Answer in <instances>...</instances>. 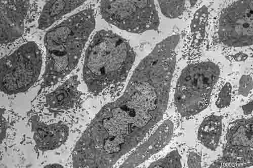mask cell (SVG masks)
Returning <instances> with one entry per match:
<instances>
[{
    "label": "cell",
    "instance_id": "1",
    "mask_svg": "<svg viewBox=\"0 0 253 168\" xmlns=\"http://www.w3.org/2000/svg\"><path fill=\"white\" fill-rule=\"evenodd\" d=\"M176 61V50L160 42L140 63L125 92L97 114L76 144L75 168H112L163 118Z\"/></svg>",
    "mask_w": 253,
    "mask_h": 168
},
{
    "label": "cell",
    "instance_id": "2",
    "mask_svg": "<svg viewBox=\"0 0 253 168\" xmlns=\"http://www.w3.org/2000/svg\"><path fill=\"white\" fill-rule=\"evenodd\" d=\"M95 26L94 11L87 8L47 32L44 39L46 67L41 89L56 85L75 69Z\"/></svg>",
    "mask_w": 253,
    "mask_h": 168
},
{
    "label": "cell",
    "instance_id": "3",
    "mask_svg": "<svg viewBox=\"0 0 253 168\" xmlns=\"http://www.w3.org/2000/svg\"><path fill=\"white\" fill-rule=\"evenodd\" d=\"M135 54L128 41L112 31L102 30L86 51L83 78L95 96L124 81L132 68Z\"/></svg>",
    "mask_w": 253,
    "mask_h": 168
},
{
    "label": "cell",
    "instance_id": "4",
    "mask_svg": "<svg viewBox=\"0 0 253 168\" xmlns=\"http://www.w3.org/2000/svg\"><path fill=\"white\" fill-rule=\"evenodd\" d=\"M219 75V67L211 62L190 65L184 68L174 96L175 106L182 117L193 116L207 108Z\"/></svg>",
    "mask_w": 253,
    "mask_h": 168
},
{
    "label": "cell",
    "instance_id": "5",
    "mask_svg": "<svg viewBox=\"0 0 253 168\" xmlns=\"http://www.w3.org/2000/svg\"><path fill=\"white\" fill-rule=\"evenodd\" d=\"M1 92L8 95L24 93L38 80L42 66V54L34 41H29L0 61Z\"/></svg>",
    "mask_w": 253,
    "mask_h": 168
},
{
    "label": "cell",
    "instance_id": "6",
    "mask_svg": "<svg viewBox=\"0 0 253 168\" xmlns=\"http://www.w3.org/2000/svg\"><path fill=\"white\" fill-rule=\"evenodd\" d=\"M100 10L107 23L126 32L158 31L160 18L154 1H101Z\"/></svg>",
    "mask_w": 253,
    "mask_h": 168
},
{
    "label": "cell",
    "instance_id": "7",
    "mask_svg": "<svg viewBox=\"0 0 253 168\" xmlns=\"http://www.w3.org/2000/svg\"><path fill=\"white\" fill-rule=\"evenodd\" d=\"M253 1H238L221 11L217 36L220 43L231 47L253 45Z\"/></svg>",
    "mask_w": 253,
    "mask_h": 168
},
{
    "label": "cell",
    "instance_id": "8",
    "mask_svg": "<svg viewBox=\"0 0 253 168\" xmlns=\"http://www.w3.org/2000/svg\"><path fill=\"white\" fill-rule=\"evenodd\" d=\"M253 166V118L230 124L222 158L210 168H247Z\"/></svg>",
    "mask_w": 253,
    "mask_h": 168
},
{
    "label": "cell",
    "instance_id": "9",
    "mask_svg": "<svg viewBox=\"0 0 253 168\" xmlns=\"http://www.w3.org/2000/svg\"><path fill=\"white\" fill-rule=\"evenodd\" d=\"M30 1H0V43L7 45L19 38L25 32V20Z\"/></svg>",
    "mask_w": 253,
    "mask_h": 168
},
{
    "label": "cell",
    "instance_id": "10",
    "mask_svg": "<svg viewBox=\"0 0 253 168\" xmlns=\"http://www.w3.org/2000/svg\"><path fill=\"white\" fill-rule=\"evenodd\" d=\"M174 128L172 121L166 120L148 139L124 161L120 168H135L161 151L171 141Z\"/></svg>",
    "mask_w": 253,
    "mask_h": 168
},
{
    "label": "cell",
    "instance_id": "11",
    "mask_svg": "<svg viewBox=\"0 0 253 168\" xmlns=\"http://www.w3.org/2000/svg\"><path fill=\"white\" fill-rule=\"evenodd\" d=\"M31 123L36 146L42 152L59 148L66 142L69 135V127L61 122L47 124L41 121L38 116H34Z\"/></svg>",
    "mask_w": 253,
    "mask_h": 168
},
{
    "label": "cell",
    "instance_id": "12",
    "mask_svg": "<svg viewBox=\"0 0 253 168\" xmlns=\"http://www.w3.org/2000/svg\"><path fill=\"white\" fill-rule=\"evenodd\" d=\"M80 81L77 75L69 78L62 85L45 96V104L52 113L68 111L74 108L82 95L78 88Z\"/></svg>",
    "mask_w": 253,
    "mask_h": 168
},
{
    "label": "cell",
    "instance_id": "13",
    "mask_svg": "<svg viewBox=\"0 0 253 168\" xmlns=\"http://www.w3.org/2000/svg\"><path fill=\"white\" fill-rule=\"evenodd\" d=\"M86 2L85 1H47L38 20V29L44 30Z\"/></svg>",
    "mask_w": 253,
    "mask_h": 168
},
{
    "label": "cell",
    "instance_id": "14",
    "mask_svg": "<svg viewBox=\"0 0 253 168\" xmlns=\"http://www.w3.org/2000/svg\"><path fill=\"white\" fill-rule=\"evenodd\" d=\"M222 116L212 115L202 123L198 131L199 140L207 149H217L222 132Z\"/></svg>",
    "mask_w": 253,
    "mask_h": 168
},
{
    "label": "cell",
    "instance_id": "15",
    "mask_svg": "<svg viewBox=\"0 0 253 168\" xmlns=\"http://www.w3.org/2000/svg\"><path fill=\"white\" fill-rule=\"evenodd\" d=\"M208 18L207 7L203 6L195 14L191 26L193 37L192 44L198 47L202 44L205 37L206 26Z\"/></svg>",
    "mask_w": 253,
    "mask_h": 168
},
{
    "label": "cell",
    "instance_id": "16",
    "mask_svg": "<svg viewBox=\"0 0 253 168\" xmlns=\"http://www.w3.org/2000/svg\"><path fill=\"white\" fill-rule=\"evenodd\" d=\"M162 14L174 19L181 16L185 10V1H158Z\"/></svg>",
    "mask_w": 253,
    "mask_h": 168
},
{
    "label": "cell",
    "instance_id": "17",
    "mask_svg": "<svg viewBox=\"0 0 253 168\" xmlns=\"http://www.w3.org/2000/svg\"><path fill=\"white\" fill-rule=\"evenodd\" d=\"M181 156L177 150L168 153L165 157L152 163L150 168H182Z\"/></svg>",
    "mask_w": 253,
    "mask_h": 168
},
{
    "label": "cell",
    "instance_id": "18",
    "mask_svg": "<svg viewBox=\"0 0 253 168\" xmlns=\"http://www.w3.org/2000/svg\"><path fill=\"white\" fill-rule=\"evenodd\" d=\"M232 98V86L229 82H226L221 89L216 105L218 108L223 109L229 106Z\"/></svg>",
    "mask_w": 253,
    "mask_h": 168
},
{
    "label": "cell",
    "instance_id": "19",
    "mask_svg": "<svg viewBox=\"0 0 253 168\" xmlns=\"http://www.w3.org/2000/svg\"><path fill=\"white\" fill-rule=\"evenodd\" d=\"M253 89V79L250 75L242 76L240 81L239 94L247 97Z\"/></svg>",
    "mask_w": 253,
    "mask_h": 168
},
{
    "label": "cell",
    "instance_id": "20",
    "mask_svg": "<svg viewBox=\"0 0 253 168\" xmlns=\"http://www.w3.org/2000/svg\"><path fill=\"white\" fill-rule=\"evenodd\" d=\"M201 156L196 151L189 153L187 158V164L189 168H201Z\"/></svg>",
    "mask_w": 253,
    "mask_h": 168
},
{
    "label": "cell",
    "instance_id": "21",
    "mask_svg": "<svg viewBox=\"0 0 253 168\" xmlns=\"http://www.w3.org/2000/svg\"><path fill=\"white\" fill-rule=\"evenodd\" d=\"M4 111L3 109H1V143L5 138L7 130V123L3 116Z\"/></svg>",
    "mask_w": 253,
    "mask_h": 168
},
{
    "label": "cell",
    "instance_id": "22",
    "mask_svg": "<svg viewBox=\"0 0 253 168\" xmlns=\"http://www.w3.org/2000/svg\"><path fill=\"white\" fill-rule=\"evenodd\" d=\"M242 109L245 115H249L253 112V101L242 106Z\"/></svg>",
    "mask_w": 253,
    "mask_h": 168
},
{
    "label": "cell",
    "instance_id": "23",
    "mask_svg": "<svg viewBox=\"0 0 253 168\" xmlns=\"http://www.w3.org/2000/svg\"><path fill=\"white\" fill-rule=\"evenodd\" d=\"M234 59L237 61H242L248 58V55L244 53H239L234 56Z\"/></svg>",
    "mask_w": 253,
    "mask_h": 168
},
{
    "label": "cell",
    "instance_id": "24",
    "mask_svg": "<svg viewBox=\"0 0 253 168\" xmlns=\"http://www.w3.org/2000/svg\"><path fill=\"white\" fill-rule=\"evenodd\" d=\"M44 168H63V167L60 164L54 163V164H50L47 165L46 166H45L44 167Z\"/></svg>",
    "mask_w": 253,
    "mask_h": 168
}]
</instances>
